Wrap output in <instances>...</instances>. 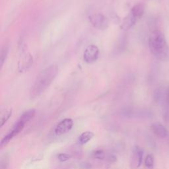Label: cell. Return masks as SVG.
Masks as SVG:
<instances>
[{"label": "cell", "mask_w": 169, "mask_h": 169, "mask_svg": "<svg viewBox=\"0 0 169 169\" xmlns=\"http://www.w3.org/2000/svg\"><path fill=\"white\" fill-rule=\"evenodd\" d=\"M151 129L153 133L160 138H166L168 135V132L167 129L163 124H160L159 122L154 123L151 125Z\"/></svg>", "instance_id": "obj_8"}, {"label": "cell", "mask_w": 169, "mask_h": 169, "mask_svg": "<svg viewBox=\"0 0 169 169\" xmlns=\"http://www.w3.org/2000/svg\"><path fill=\"white\" fill-rule=\"evenodd\" d=\"M145 166L148 169H153L154 167V157L152 154H147L144 161Z\"/></svg>", "instance_id": "obj_14"}, {"label": "cell", "mask_w": 169, "mask_h": 169, "mask_svg": "<svg viewBox=\"0 0 169 169\" xmlns=\"http://www.w3.org/2000/svg\"><path fill=\"white\" fill-rule=\"evenodd\" d=\"M57 157L59 161L62 163H63V162H65V161L70 159L72 156L68 154H66V153H60L59 154H58Z\"/></svg>", "instance_id": "obj_18"}, {"label": "cell", "mask_w": 169, "mask_h": 169, "mask_svg": "<svg viewBox=\"0 0 169 169\" xmlns=\"http://www.w3.org/2000/svg\"><path fill=\"white\" fill-rule=\"evenodd\" d=\"M137 19L130 13L124 19L122 23L121 28L124 30H128L135 24Z\"/></svg>", "instance_id": "obj_9"}, {"label": "cell", "mask_w": 169, "mask_h": 169, "mask_svg": "<svg viewBox=\"0 0 169 169\" xmlns=\"http://www.w3.org/2000/svg\"><path fill=\"white\" fill-rule=\"evenodd\" d=\"M144 11H145V6H144V5H143V3H138V4H136V5H134L132 7L130 13H132V15L137 19H139L142 17V15L144 13Z\"/></svg>", "instance_id": "obj_10"}, {"label": "cell", "mask_w": 169, "mask_h": 169, "mask_svg": "<svg viewBox=\"0 0 169 169\" xmlns=\"http://www.w3.org/2000/svg\"><path fill=\"white\" fill-rule=\"evenodd\" d=\"M93 157L96 159H99V160H103L105 158V153L104 152V151L101 149H98L94 151L93 153Z\"/></svg>", "instance_id": "obj_16"}, {"label": "cell", "mask_w": 169, "mask_h": 169, "mask_svg": "<svg viewBox=\"0 0 169 169\" xmlns=\"http://www.w3.org/2000/svg\"><path fill=\"white\" fill-rule=\"evenodd\" d=\"M9 52V47L7 46H4L2 48L1 54H0V62H1V67L3 65V63H5L6 58L7 57V54Z\"/></svg>", "instance_id": "obj_15"}, {"label": "cell", "mask_w": 169, "mask_h": 169, "mask_svg": "<svg viewBox=\"0 0 169 169\" xmlns=\"http://www.w3.org/2000/svg\"><path fill=\"white\" fill-rule=\"evenodd\" d=\"M36 114V111L34 109H31L29 110L24 112L22 115L21 116L19 120L23 122L24 123L26 124L27 122H29L31 119H33Z\"/></svg>", "instance_id": "obj_12"}, {"label": "cell", "mask_w": 169, "mask_h": 169, "mask_svg": "<svg viewBox=\"0 0 169 169\" xmlns=\"http://www.w3.org/2000/svg\"><path fill=\"white\" fill-rule=\"evenodd\" d=\"M89 20L93 26L98 29H107L109 25L108 19L101 13L91 15V16H89Z\"/></svg>", "instance_id": "obj_4"}, {"label": "cell", "mask_w": 169, "mask_h": 169, "mask_svg": "<svg viewBox=\"0 0 169 169\" xmlns=\"http://www.w3.org/2000/svg\"><path fill=\"white\" fill-rule=\"evenodd\" d=\"M149 46L151 53L161 60L169 58V48L165 36L160 31L155 30L151 33L149 38Z\"/></svg>", "instance_id": "obj_2"}, {"label": "cell", "mask_w": 169, "mask_h": 169, "mask_svg": "<svg viewBox=\"0 0 169 169\" xmlns=\"http://www.w3.org/2000/svg\"><path fill=\"white\" fill-rule=\"evenodd\" d=\"M25 124H26L25 123H24L19 119L17 122L15 124V125H13L12 130L2 139L1 143H0L1 147H3V146L6 145L14 137L19 134L24 129Z\"/></svg>", "instance_id": "obj_3"}, {"label": "cell", "mask_w": 169, "mask_h": 169, "mask_svg": "<svg viewBox=\"0 0 169 169\" xmlns=\"http://www.w3.org/2000/svg\"><path fill=\"white\" fill-rule=\"evenodd\" d=\"M12 115V110L11 109H9V110H5L2 114V117H1V122H0V126L3 127V125H5V123H6L7 121H8L9 119L10 118V117Z\"/></svg>", "instance_id": "obj_13"}, {"label": "cell", "mask_w": 169, "mask_h": 169, "mask_svg": "<svg viewBox=\"0 0 169 169\" xmlns=\"http://www.w3.org/2000/svg\"><path fill=\"white\" fill-rule=\"evenodd\" d=\"M99 56V49L94 44L88 46L83 54V59L85 62L92 63L96 62Z\"/></svg>", "instance_id": "obj_5"}, {"label": "cell", "mask_w": 169, "mask_h": 169, "mask_svg": "<svg viewBox=\"0 0 169 169\" xmlns=\"http://www.w3.org/2000/svg\"><path fill=\"white\" fill-rule=\"evenodd\" d=\"M73 125V121L71 118H65L62 120L55 128V134L60 136L67 133L72 130Z\"/></svg>", "instance_id": "obj_6"}, {"label": "cell", "mask_w": 169, "mask_h": 169, "mask_svg": "<svg viewBox=\"0 0 169 169\" xmlns=\"http://www.w3.org/2000/svg\"><path fill=\"white\" fill-rule=\"evenodd\" d=\"M33 62V56L30 54H26L23 57L21 58L19 62V70L20 72H24L27 71L32 66Z\"/></svg>", "instance_id": "obj_7"}, {"label": "cell", "mask_w": 169, "mask_h": 169, "mask_svg": "<svg viewBox=\"0 0 169 169\" xmlns=\"http://www.w3.org/2000/svg\"><path fill=\"white\" fill-rule=\"evenodd\" d=\"M57 65H52L43 69L37 75L30 90V96L34 98L40 96L55 79L58 74Z\"/></svg>", "instance_id": "obj_1"}, {"label": "cell", "mask_w": 169, "mask_h": 169, "mask_svg": "<svg viewBox=\"0 0 169 169\" xmlns=\"http://www.w3.org/2000/svg\"><path fill=\"white\" fill-rule=\"evenodd\" d=\"M136 153L137 156V167H139L142 165V161H143V151L141 148H137Z\"/></svg>", "instance_id": "obj_17"}, {"label": "cell", "mask_w": 169, "mask_h": 169, "mask_svg": "<svg viewBox=\"0 0 169 169\" xmlns=\"http://www.w3.org/2000/svg\"><path fill=\"white\" fill-rule=\"evenodd\" d=\"M108 161L109 163H114L116 161H117V157L114 155V154H110L108 157Z\"/></svg>", "instance_id": "obj_19"}, {"label": "cell", "mask_w": 169, "mask_h": 169, "mask_svg": "<svg viewBox=\"0 0 169 169\" xmlns=\"http://www.w3.org/2000/svg\"><path fill=\"white\" fill-rule=\"evenodd\" d=\"M94 136V134L93 132L86 131V132H83L79 137V143L80 145H84V144L87 143L89 141H91Z\"/></svg>", "instance_id": "obj_11"}]
</instances>
